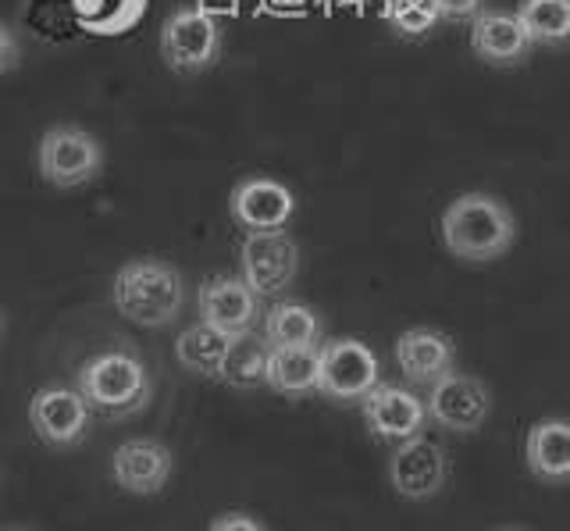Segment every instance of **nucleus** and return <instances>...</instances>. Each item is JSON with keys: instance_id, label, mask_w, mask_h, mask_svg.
Masks as SVG:
<instances>
[{"instance_id": "f3484780", "label": "nucleus", "mask_w": 570, "mask_h": 531, "mask_svg": "<svg viewBox=\"0 0 570 531\" xmlns=\"http://www.w3.org/2000/svg\"><path fill=\"white\" fill-rule=\"evenodd\" d=\"M524 456L534 478L542 482H567L570 474V429L563 417L534 421L524 439Z\"/></svg>"}, {"instance_id": "39448f33", "label": "nucleus", "mask_w": 570, "mask_h": 531, "mask_svg": "<svg viewBox=\"0 0 570 531\" xmlns=\"http://www.w3.org/2000/svg\"><path fill=\"white\" fill-rule=\"evenodd\" d=\"M379 353L361 340H332L317 346V393L335 403H356L379 385Z\"/></svg>"}, {"instance_id": "1a4fd4ad", "label": "nucleus", "mask_w": 570, "mask_h": 531, "mask_svg": "<svg viewBox=\"0 0 570 531\" xmlns=\"http://www.w3.org/2000/svg\"><path fill=\"white\" fill-rule=\"evenodd\" d=\"M29 421L47 446H76L89 432V406L79 389L43 385L29 400Z\"/></svg>"}, {"instance_id": "393cba45", "label": "nucleus", "mask_w": 570, "mask_h": 531, "mask_svg": "<svg viewBox=\"0 0 570 531\" xmlns=\"http://www.w3.org/2000/svg\"><path fill=\"white\" fill-rule=\"evenodd\" d=\"M210 531H267V528L257 518H249V513L232 510V513H222V518H214Z\"/></svg>"}, {"instance_id": "f03ea898", "label": "nucleus", "mask_w": 570, "mask_h": 531, "mask_svg": "<svg viewBox=\"0 0 570 531\" xmlns=\"http://www.w3.org/2000/svg\"><path fill=\"white\" fill-rule=\"evenodd\" d=\"M186 286L171 264L142 257L121 264L115 275V307L142 328H165L183 311Z\"/></svg>"}, {"instance_id": "6ab92c4d", "label": "nucleus", "mask_w": 570, "mask_h": 531, "mask_svg": "<svg viewBox=\"0 0 570 531\" xmlns=\"http://www.w3.org/2000/svg\"><path fill=\"white\" fill-rule=\"evenodd\" d=\"M264 385L282 396H307L317 385V346L314 350H282L267 346Z\"/></svg>"}, {"instance_id": "cd10ccee", "label": "nucleus", "mask_w": 570, "mask_h": 531, "mask_svg": "<svg viewBox=\"0 0 570 531\" xmlns=\"http://www.w3.org/2000/svg\"><path fill=\"white\" fill-rule=\"evenodd\" d=\"M0 332H4V314H0Z\"/></svg>"}, {"instance_id": "0eeeda50", "label": "nucleus", "mask_w": 570, "mask_h": 531, "mask_svg": "<svg viewBox=\"0 0 570 531\" xmlns=\"http://www.w3.org/2000/svg\"><path fill=\"white\" fill-rule=\"evenodd\" d=\"M243 282L257 296H275L293 286L299 272V246L296 239L278 228V233H246L239 246Z\"/></svg>"}, {"instance_id": "c85d7f7f", "label": "nucleus", "mask_w": 570, "mask_h": 531, "mask_svg": "<svg viewBox=\"0 0 570 531\" xmlns=\"http://www.w3.org/2000/svg\"><path fill=\"white\" fill-rule=\"evenodd\" d=\"M503 531H517V528H503Z\"/></svg>"}, {"instance_id": "f8f14e48", "label": "nucleus", "mask_w": 570, "mask_h": 531, "mask_svg": "<svg viewBox=\"0 0 570 531\" xmlns=\"http://www.w3.org/2000/svg\"><path fill=\"white\" fill-rule=\"evenodd\" d=\"M257 293L236 275H210L200 286V322L225 335L254 332L261 307Z\"/></svg>"}, {"instance_id": "4be33fe9", "label": "nucleus", "mask_w": 570, "mask_h": 531, "mask_svg": "<svg viewBox=\"0 0 570 531\" xmlns=\"http://www.w3.org/2000/svg\"><path fill=\"white\" fill-rule=\"evenodd\" d=\"M517 22L531 43L560 47L570 37V0H524L517 8Z\"/></svg>"}, {"instance_id": "9d476101", "label": "nucleus", "mask_w": 570, "mask_h": 531, "mask_svg": "<svg viewBox=\"0 0 570 531\" xmlns=\"http://www.w3.org/2000/svg\"><path fill=\"white\" fill-rule=\"evenodd\" d=\"M228 210L246 233H278L296 215V197L285 183L254 175V179H243L232 189Z\"/></svg>"}, {"instance_id": "b1692460", "label": "nucleus", "mask_w": 570, "mask_h": 531, "mask_svg": "<svg viewBox=\"0 0 570 531\" xmlns=\"http://www.w3.org/2000/svg\"><path fill=\"white\" fill-rule=\"evenodd\" d=\"M439 19H453V22H468L481 11V0H435Z\"/></svg>"}, {"instance_id": "4468645a", "label": "nucleus", "mask_w": 570, "mask_h": 531, "mask_svg": "<svg viewBox=\"0 0 570 531\" xmlns=\"http://www.w3.org/2000/svg\"><path fill=\"white\" fill-rule=\"evenodd\" d=\"M364 421L367 429L385 442H406L424 432L428 411L424 400L400 385H374L364 396Z\"/></svg>"}, {"instance_id": "aec40b11", "label": "nucleus", "mask_w": 570, "mask_h": 531, "mask_svg": "<svg viewBox=\"0 0 570 531\" xmlns=\"http://www.w3.org/2000/svg\"><path fill=\"white\" fill-rule=\"evenodd\" d=\"M264 367H267V343L257 340L254 332H243L228 340L218 378L232 389H257L264 385Z\"/></svg>"}, {"instance_id": "a878e982", "label": "nucleus", "mask_w": 570, "mask_h": 531, "mask_svg": "<svg viewBox=\"0 0 570 531\" xmlns=\"http://www.w3.org/2000/svg\"><path fill=\"white\" fill-rule=\"evenodd\" d=\"M22 58V47H18V37L11 32V26L0 22V72H11Z\"/></svg>"}, {"instance_id": "bb28decb", "label": "nucleus", "mask_w": 570, "mask_h": 531, "mask_svg": "<svg viewBox=\"0 0 570 531\" xmlns=\"http://www.w3.org/2000/svg\"><path fill=\"white\" fill-rule=\"evenodd\" d=\"M4 531H29V528H4Z\"/></svg>"}, {"instance_id": "a211bd4d", "label": "nucleus", "mask_w": 570, "mask_h": 531, "mask_svg": "<svg viewBox=\"0 0 570 531\" xmlns=\"http://www.w3.org/2000/svg\"><path fill=\"white\" fill-rule=\"evenodd\" d=\"M264 343L282 350H314L321 346V317L314 307L285 299L264 314Z\"/></svg>"}, {"instance_id": "20e7f679", "label": "nucleus", "mask_w": 570, "mask_h": 531, "mask_svg": "<svg viewBox=\"0 0 570 531\" xmlns=\"http://www.w3.org/2000/svg\"><path fill=\"white\" fill-rule=\"evenodd\" d=\"M36 165H40L43 183L53 189H76L100 175L104 147L94 132L79 126H50L36 147Z\"/></svg>"}, {"instance_id": "6e6552de", "label": "nucleus", "mask_w": 570, "mask_h": 531, "mask_svg": "<svg viewBox=\"0 0 570 531\" xmlns=\"http://www.w3.org/2000/svg\"><path fill=\"white\" fill-rule=\"evenodd\" d=\"M424 411L432 421H439L442 429L468 435V432H478L481 424H485V417L492 414V393L485 389V382L450 371V375L432 382Z\"/></svg>"}, {"instance_id": "dca6fc26", "label": "nucleus", "mask_w": 570, "mask_h": 531, "mask_svg": "<svg viewBox=\"0 0 570 531\" xmlns=\"http://www.w3.org/2000/svg\"><path fill=\"white\" fill-rule=\"evenodd\" d=\"M396 361L400 371L417 385H432L442 375H450L456 350L445 332L435 328H406L396 340Z\"/></svg>"}, {"instance_id": "423d86ee", "label": "nucleus", "mask_w": 570, "mask_h": 531, "mask_svg": "<svg viewBox=\"0 0 570 531\" xmlns=\"http://www.w3.org/2000/svg\"><path fill=\"white\" fill-rule=\"evenodd\" d=\"M222 55V29L204 8H178L160 29V58L171 72H204Z\"/></svg>"}, {"instance_id": "412c9836", "label": "nucleus", "mask_w": 570, "mask_h": 531, "mask_svg": "<svg viewBox=\"0 0 570 531\" xmlns=\"http://www.w3.org/2000/svg\"><path fill=\"white\" fill-rule=\"evenodd\" d=\"M228 340H232V335L200 322V325H193V328H186L183 335H178L175 357L186 371H193V375L218 378V367H222V357L228 350Z\"/></svg>"}, {"instance_id": "2eb2a0df", "label": "nucleus", "mask_w": 570, "mask_h": 531, "mask_svg": "<svg viewBox=\"0 0 570 531\" xmlns=\"http://www.w3.org/2000/svg\"><path fill=\"white\" fill-rule=\"evenodd\" d=\"M471 50L495 68L521 65L531 50V40L524 37L521 22L510 11H478L471 19Z\"/></svg>"}, {"instance_id": "ddd939ff", "label": "nucleus", "mask_w": 570, "mask_h": 531, "mask_svg": "<svg viewBox=\"0 0 570 531\" xmlns=\"http://www.w3.org/2000/svg\"><path fill=\"white\" fill-rule=\"evenodd\" d=\"M175 471V453L160 439H129L115 450L111 474L132 495H157Z\"/></svg>"}, {"instance_id": "7ed1b4c3", "label": "nucleus", "mask_w": 570, "mask_h": 531, "mask_svg": "<svg viewBox=\"0 0 570 531\" xmlns=\"http://www.w3.org/2000/svg\"><path fill=\"white\" fill-rule=\"evenodd\" d=\"M76 382L89 411H100L104 417H129L150 400L147 364L129 350H107L89 357L79 367Z\"/></svg>"}, {"instance_id": "f257e3e1", "label": "nucleus", "mask_w": 570, "mask_h": 531, "mask_svg": "<svg viewBox=\"0 0 570 531\" xmlns=\"http://www.w3.org/2000/svg\"><path fill=\"white\" fill-rule=\"evenodd\" d=\"M517 239V222L503 200L489 193H463L442 210V243L468 264L499 260Z\"/></svg>"}, {"instance_id": "5701e85b", "label": "nucleus", "mask_w": 570, "mask_h": 531, "mask_svg": "<svg viewBox=\"0 0 570 531\" xmlns=\"http://www.w3.org/2000/svg\"><path fill=\"white\" fill-rule=\"evenodd\" d=\"M385 14L392 26L400 32H410V37H421L439 19L435 0H385Z\"/></svg>"}, {"instance_id": "9b49d317", "label": "nucleus", "mask_w": 570, "mask_h": 531, "mask_svg": "<svg viewBox=\"0 0 570 531\" xmlns=\"http://www.w3.org/2000/svg\"><path fill=\"white\" fill-rule=\"evenodd\" d=\"M389 478L403 500H432L445 482V450L424 435L396 442V453L389 460Z\"/></svg>"}]
</instances>
